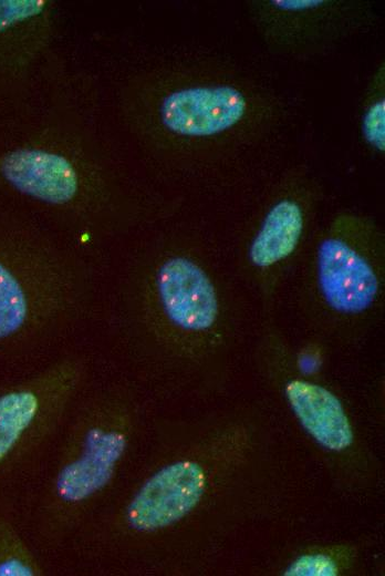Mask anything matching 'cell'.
<instances>
[{
	"label": "cell",
	"instance_id": "cell-1",
	"mask_svg": "<svg viewBox=\"0 0 385 576\" xmlns=\"http://www.w3.org/2000/svg\"><path fill=\"white\" fill-rule=\"evenodd\" d=\"M133 430L129 400L115 387L66 416L33 501L32 523L42 545H62L93 518L115 484Z\"/></svg>",
	"mask_w": 385,
	"mask_h": 576
},
{
	"label": "cell",
	"instance_id": "cell-2",
	"mask_svg": "<svg viewBox=\"0 0 385 576\" xmlns=\"http://www.w3.org/2000/svg\"><path fill=\"white\" fill-rule=\"evenodd\" d=\"M83 277L28 226L0 216V354L24 350L80 306Z\"/></svg>",
	"mask_w": 385,
	"mask_h": 576
},
{
	"label": "cell",
	"instance_id": "cell-3",
	"mask_svg": "<svg viewBox=\"0 0 385 576\" xmlns=\"http://www.w3.org/2000/svg\"><path fill=\"white\" fill-rule=\"evenodd\" d=\"M87 369L69 357L0 390V486L51 446Z\"/></svg>",
	"mask_w": 385,
	"mask_h": 576
},
{
	"label": "cell",
	"instance_id": "cell-4",
	"mask_svg": "<svg viewBox=\"0 0 385 576\" xmlns=\"http://www.w3.org/2000/svg\"><path fill=\"white\" fill-rule=\"evenodd\" d=\"M319 302L332 313L357 317L381 299L384 239L378 228L356 214H342L321 236L313 258Z\"/></svg>",
	"mask_w": 385,
	"mask_h": 576
},
{
	"label": "cell",
	"instance_id": "cell-5",
	"mask_svg": "<svg viewBox=\"0 0 385 576\" xmlns=\"http://www.w3.org/2000/svg\"><path fill=\"white\" fill-rule=\"evenodd\" d=\"M143 313L175 342L194 346L209 335L221 316V297L211 274L195 258H162L142 282Z\"/></svg>",
	"mask_w": 385,
	"mask_h": 576
},
{
	"label": "cell",
	"instance_id": "cell-6",
	"mask_svg": "<svg viewBox=\"0 0 385 576\" xmlns=\"http://www.w3.org/2000/svg\"><path fill=\"white\" fill-rule=\"evenodd\" d=\"M249 12L271 48L295 56L332 47L372 16L365 3L345 0H258L250 2Z\"/></svg>",
	"mask_w": 385,
	"mask_h": 576
},
{
	"label": "cell",
	"instance_id": "cell-7",
	"mask_svg": "<svg viewBox=\"0 0 385 576\" xmlns=\"http://www.w3.org/2000/svg\"><path fill=\"white\" fill-rule=\"evenodd\" d=\"M252 103L246 91L229 81L197 84L166 95L159 116L163 125L179 136H230L248 124Z\"/></svg>",
	"mask_w": 385,
	"mask_h": 576
},
{
	"label": "cell",
	"instance_id": "cell-8",
	"mask_svg": "<svg viewBox=\"0 0 385 576\" xmlns=\"http://www.w3.org/2000/svg\"><path fill=\"white\" fill-rule=\"evenodd\" d=\"M0 182L11 191L51 206L75 203L81 193L76 167L63 155L19 147L0 157Z\"/></svg>",
	"mask_w": 385,
	"mask_h": 576
},
{
	"label": "cell",
	"instance_id": "cell-9",
	"mask_svg": "<svg viewBox=\"0 0 385 576\" xmlns=\"http://www.w3.org/2000/svg\"><path fill=\"white\" fill-rule=\"evenodd\" d=\"M306 225L304 204L296 196L279 198L266 213L248 248V263L267 288L296 253Z\"/></svg>",
	"mask_w": 385,
	"mask_h": 576
},
{
	"label": "cell",
	"instance_id": "cell-10",
	"mask_svg": "<svg viewBox=\"0 0 385 576\" xmlns=\"http://www.w3.org/2000/svg\"><path fill=\"white\" fill-rule=\"evenodd\" d=\"M284 393L302 426L324 448L342 451L353 431L341 401L326 388L301 379L290 380Z\"/></svg>",
	"mask_w": 385,
	"mask_h": 576
},
{
	"label": "cell",
	"instance_id": "cell-11",
	"mask_svg": "<svg viewBox=\"0 0 385 576\" xmlns=\"http://www.w3.org/2000/svg\"><path fill=\"white\" fill-rule=\"evenodd\" d=\"M46 569L12 517L0 510V576H42Z\"/></svg>",
	"mask_w": 385,
	"mask_h": 576
},
{
	"label": "cell",
	"instance_id": "cell-12",
	"mask_svg": "<svg viewBox=\"0 0 385 576\" xmlns=\"http://www.w3.org/2000/svg\"><path fill=\"white\" fill-rule=\"evenodd\" d=\"M372 92L362 115V134L376 152L385 151V72L379 68L372 81Z\"/></svg>",
	"mask_w": 385,
	"mask_h": 576
},
{
	"label": "cell",
	"instance_id": "cell-13",
	"mask_svg": "<svg viewBox=\"0 0 385 576\" xmlns=\"http://www.w3.org/2000/svg\"><path fill=\"white\" fill-rule=\"evenodd\" d=\"M335 562L324 554H306L294 560L284 575L290 576H334Z\"/></svg>",
	"mask_w": 385,
	"mask_h": 576
}]
</instances>
